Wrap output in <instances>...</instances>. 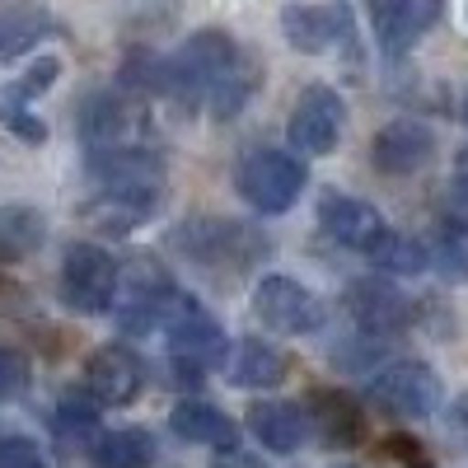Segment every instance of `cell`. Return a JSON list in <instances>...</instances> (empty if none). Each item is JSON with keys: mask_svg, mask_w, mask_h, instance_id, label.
Wrapping results in <instances>:
<instances>
[{"mask_svg": "<svg viewBox=\"0 0 468 468\" xmlns=\"http://www.w3.org/2000/svg\"><path fill=\"white\" fill-rule=\"evenodd\" d=\"M262 70L229 33L202 28L165 61V94L183 99L187 108H207L211 117H234L258 90Z\"/></svg>", "mask_w": 468, "mask_h": 468, "instance_id": "1", "label": "cell"}, {"mask_svg": "<svg viewBox=\"0 0 468 468\" xmlns=\"http://www.w3.org/2000/svg\"><path fill=\"white\" fill-rule=\"evenodd\" d=\"M234 187H239V197L262 211V216H282L295 207L300 187H304V169L295 154L286 150H253L239 160V169H234Z\"/></svg>", "mask_w": 468, "mask_h": 468, "instance_id": "2", "label": "cell"}, {"mask_svg": "<svg viewBox=\"0 0 468 468\" xmlns=\"http://www.w3.org/2000/svg\"><path fill=\"white\" fill-rule=\"evenodd\" d=\"M183 295L174 291V282L165 277L154 262L136 258L127 271H117V295L108 309H117V319H122L127 333H150L169 319V309L178 304Z\"/></svg>", "mask_w": 468, "mask_h": 468, "instance_id": "3", "label": "cell"}, {"mask_svg": "<svg viewBox=\"0 0 468 468\" xmlns=\"http://www.w3.org/2000/svg\"><path fill=\"white\" fill-rule=\"evenodd\" d=\"M174 244H178L183 258L202 262V267H211V271H225V267L239 271V267H249V262L262 253V244H258L253 229H244L239 220H216V216L178 225V229H174Z\"/></svg>", "mask_w": 468, "mask_h": 468, "instance_id": "4", "label": "cell"}, {"mask_svg": "<svg viewBox=\"0 0 468 468\" xmlns=\"http://www.w3.org/2000/svg\"><path fill=\"white\" fill-rule=\"evenodd\" d=\"M253 314L271 333L304 337V333H319L324 328V300L309 291V286H300L295 277L271 271V277H262L258 291H253Z\"/></svg>", "mask_w": 468, "mask_h": 468, "instance_id": "5", "label": "cell"}, {"mask_svg": "<svg viewBox=\"0 0 468 468\" xmlns=\"http://www.w3.org/2000/svg\"><path fill=\"white\" fill-rule=\"evenodd\" d=\"M342 127H346V103L337 90L328 85H309L295 108H291V122H286V136L300 154H309V160H324V154H333L342 145Z\"/></svg>", "mask_w": 468, "mask_h": 468, "instance_id": "6", "label": "cell"}, {"mask_svg": "<svg viewBox=\"0 0 468 468\" xmlns=\"http://www.w3.org/2000/svg\"><path fill=\"white\" fill-rule=\"evenodd\" d=\"M117 267L108 249L99 244H70L61 258V295L80 314H108V304L117 295Z\"/></svg>", "mask_w": 468, "mask_h": 468, "instance_id": "7", "label": "cell"}, {"mask_svg": "<svg viewBox=\"0 0 468 468\" xmlns=\"http://www.w3.org/2000/svg\"><path fill=\"white\" fill-rule=\"evenodd\" d=\"M370 399H375L384 412H394V417L421 421V417L441 412L445 388H441V379H436L431 366L399 361V366H388V370H379V375L370 379Z\"/></svg>", "mask_w": 468, "mask_h": 468, "instance_id": "8", "label": "cell"}, {"mask_svg": "<svg viewBox=\"0 0 468 468\" xmlns=\"http://www.w3.org/2000/svg\"><path fill=\"white\" fill-rule=\"evenodd\" d=\"M145 384V366L132 346L122 342H108L99 351H90L85 361V394L99 403V408H122V403H136Z\"/></svg>", "mask_w": 468, "mask_h": 468, "instance_id": "9", "label": "cell"}, {"mask_svg": "<svg viewBox=\"0 0 468 468\" xmlns=\"http://www.w3.org/2000/svg\"><path fill=\"white\" fill-rule=\"evenodd\" d=\"M370 160L379 174L388 178H408V174H421L426 165L436 160V132L426 122H412V117H394L384 122L370 141Z\"/></svg>", "mask_w": 468, "mask_h": 468, "instance_id": "10", "label": "cell"}, {"mask_svg": "<svg viewBox=\"0 0 468 468\" xmlns=\"http://www.w3.org/2000/svg\"><path fill=\"white\" fill-rule=\"evenodd\" d=\"M319 229L328 234L333 244H342V249L370 253L375 239L388 225H384V216L370 202L351 197V192H324V197H319Z\"/></svg>", "mask_w": 468, "mask_h": 468, "instance_id": "11", "label": "cell"}, {"mask_svg": "<svg viewBox=\"0 0 468 468\" xmlns=\"http://www.w3.org/2000/svg\"><path fill=\"white\" fill-rule=\"evenodd\" d=\"M445 0H366V15L375 37L388 52H408L417 37L431 33V24L441 19Z\"/></svg>", "mask_w": 468, "mask_h": 468, "instance_id": "12", "label": "cell"}, {"mask_svg": "<svg viewBox=\"0 0 468 468\" xmlns=\"http://www.w3.org/2000/svg\"><path fill=\"white\" fill-rule=\"evenodd\" d=\"M282 33L295 52H328L337 37H351L346 24V5L333 0V5H286L282 10Z\"/></svg>", "mask_w": 468, "mask_h": 468, "instance_id": "13", "label": "cell"}, {"mask_svg": "<svg viewBox=\"0 0 468 468\" xmlns=\"http://www.w3.org/2000/svg\"><path fill=\"white\" fill-rule=\"evenodd\" d=\"M165 337H169L174 356H187V361H225V333H220L216 319L202 314L192 300H178V304L169 309Z\"/></svg>", "mask_w": 468, "mask_h": 468, "instance_id": "14", "label": "cell"}, {"mask_svg": "<svg viewBox=\"0 0 468 468\" xmlns=\"http://www.w3.org/2000/svg\"><path fill=\"white\" fill-rule=\"evenodd\" d=\"M249 431L271 454H295L309 436H314V426H309V412L304 408L282 403V399H262V403L249 408Z\"/></svg>", "mask_w": 468, "mask_h": 468, "instance_id": "15", "label": "cell"}, {"mask_svg": "<svg viewBox=\"0 0 468 468\" xmlns=\"http://www.w3.org/2000/svg\"><path fill=\"white\" fill-rule=\"evenodd\" d=\"M346 314L356 319L366 333H399V328H408L412 309H408V300L394 286H384L375 277H361V282L346 286Z\"/></svg>", "mask_w": 468, "mask_h": 468, "instance_id": "16", "label": "cell"}, {"mask_svg": "<svg viewBox=\"0 0 468 468\" xmlns=\"http://www.w3.org/2000/svg\"><path fill=\"white\" fill-rule=\"evenodd\" d=\"M169 431H174L183 445H216V450H234V441H239V426H234V417H225V412H220L216 403H207V399H183V403H174Z\"/></svg>", "mask_w": 468, "mask_h": 468, "instance_id": "17", "label": "cell"}, {"mask_svg": "<svg viewBox=\"0 0 468 468\" xmlns=\"http://www.w3.org/2000/svg\"><path fill=\"white\" fill-rule=\"evenodd\" d=\"M225 361H229L225 366L229 384H239V388H277L291 375V356H286L282 346L262 342V337H244Z\"/></svg>", "mask_w": 468, "mask_h": 468, "instance_id": "18", "label": "cell"}, {"mask_svg": "<svg viewBox=\"0 0 468 468\" xmlns=\"http://www.w3.org/2000/svg\"><path fill=\"white\" fill-rule=\"evenodd\" d=\"M309 412V426H314V436H324L328 445H356L366 436V412L351 403L346 394H328V388H314L304 403Z\"/></svg>", "mask_w": 468, "mask_h": 468, "instance_id": "19", "label": "cell"}, {"mask_svg": "<svg viewBox=\"0 0 468 468\" xmlns=\"http://www.w3.org/2000/svg\"><path fill=\"white\" fill-rule=\"evenodd\" d=\"M48 239V216L28 202L0 207V262H24L43 249Z\"/></svg>", "mask_w": 468, "mask_h": 468, "instance_id": "20", "label": "cell"}, {"mask_svg": "<svg viewBox=\"0 0 468 468\" xmlns=\"http://www.w3.org/2000/svg\"><path fill=\"white\" fill-rule=\"evenodd\" d=\"M154 441L141 426H122V431H99L90 441V463L94 468H150Z\"/></svg>", "mask_w": 468, "mask_h": 468, "instance_id": "21", "label": "cell"}, {"mask_svg": "<svg viewBox=\"0 0 468 468\" xmlns=\"http://www.w3.org/2000/svg\"><path fill=\"white\" fill-rule=\"evenodd\" d=\"M136 122H141V112L127 99H112V94H94L85 108V136L94 145H127Z\"/></svg>", "mask_w": 468, "mask_h": 468, "instance_id": "22", "label": "cell"}, {"mask_svg": "<svg viewBox=\"0 0 468 468\" xmlns=\"http://www.w3.org/2000/svg\"><path fill=\"white\" fill-rule=\"evenodd\" d=\"M48 33H52V19L43 10H0V61L24 57Z\"/></svg>", "mask_w": 468, "mask_h": 468, "instance_id": "23", "label": "cell"}, {"mask_svg": "<svg viewBox=\"0 0 468 468\" xmlns=\"http://www.w3.org/2000/svg\"><path fill=\"white\" fill-rule=\"evenodd\" d=\"M370 258H375V267L388 271V277H417V271L431 267L426 249L417 239H408V234H399V229H384L375 239V249H370Z\"/></svg>", "mask_w": 468, "mask_h": 468, "instance_id": "24", "label": "cell"}, {"mask_svg": "<svg viewBox=\"0 0 468 468\" xmlns=\"http://www.w3.org/2000/svg\"><path fill=\"white\" fill-rule=\"evenodd\" d=\"M426 258H436L445 282H468V229L463 225L436 229V249H426Z\"/></svg>", "mask_w": 468, "mask_h": 468, "instance_id": "25", "label": "cell"}, {"mask_svg": "<svg viewBox=\"0 0 468 468\" xmlns=\"http://www.w3.org/2000/svg\"><path fill=\"white\" fill-rule=\"evenodd\" d=\"M57 75H61V61H57V57H37L15 85H5V103H0V108H28L37 94L57 80Z\"/></svg>", "mask_w": 468, "mask_h": 468, "instance_id": "26", "label": "cell"}, {"mask_svg": "<svg viewBox=\"0 0 468 468\" xmlns=\"http://www.w3.org/2000/svg\"><path fill=\"white\" fill-rule=\"evenodd\" d=\"M24 388H28V361L15 346H0V403L19 399Z\"/></svg>", "mask_w": 468, "mask_h": 468, "instance_id": "27", "label": "cell"}, {"mask_svg": "<svg viewBox=\"0 0 468 468\" xmlns=\"http://www.w3.org/2000/svg\"><path fill=\"white\" fill-rule=\"evenodd\" d=\"M0 468H48V459L28 436H5L0 441Z\"/></svg>", "mask_w": 468, "mask_h": 468, "instance_id": "28", "label": "cell"}, {"mask_svg": "<svg viewBox=\"0 0 468 468\" xmlns=\"http://www.w3.org/2000/svg\"><path fill=\"white\" fill-rule=\"evenodd\" d=\"M0 122H5L19 141H28V145H43V141H48L43 117H33L28 108H0Z\"/></svg>", "mask_w": 468, "mask_h": 468, "instance_id": "29", "label": "cell"}, {"mask_svg": "<svg viewBox=\"0 0 468 468\" xmlns=\"http://www.w3.org/2000/svg\"><path fill=\"white\" fill-rule=\"evenodd\" d=\"M445 211H450V225H463L468 229V154L459 160V174L445 187Z\"/></svg>", "mask_w": 468, "mask_h": 468, "instance_id": "30", "label": "cell"}, {"mask_svg": "<svg viewBox=\"0 0 468 468\" xmlns=\"http://www.w3.org/2000/svg\"><path fill=\"white\" fill-rule=\"evenodd\" d=\"M216 468H258V463H253L249 454H239V450H229V454L216 459Z\"/></svg>", "mask_w": 468, "mask_h": 468, "instance_id": "31", "label": "cell"}, {"mask_svg": "<svg viewBox=\"0 0 468 468\" xmlns=\"http://www.w3.org/2000/svg\"><path fill=\"white\" fill-rule=\"evenodd\" d=\"M450 417H454L459 426H468V394H463V399H459V403L450 408Z\"/></svg>", "mask_w": 468, "mask_h": 468, "instance_id": "32", "label": "cell"}, {"mask_svg": "<svg viewBox=\"0 0 468 468\" xmlns=\"http://www.w3.org/2000/svg\"><path fill=\"white\" fill-rule=\"evenodd\" d=\"M463 117H468V108H463Z\"/></svg>", "mask_w": 468, "mask_h": 468, "instance_id": "33", "label": "cell"}]
</instances>
